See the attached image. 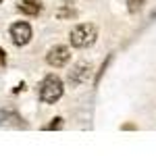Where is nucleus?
<instances>
[{"instance_id":"obj_1","label":"nucleus","mask_w":156,"mask_h":156,"mask_svg":"<svg viewBox=\"0 0 156 156\" xmlns=\"http://www.w3.org/2000/svg\"><path fill=\"white\" fill-rule=\"evenodd\" d=\"M96 40H98V29H96V25H92V23L75 25L71 29V34H69V42L75 48H90V46L96 44Z\"/></svg>"},{"instance_id":"obj_2","label":"nucleus","mask_w":156,"mask_h":156,"mask_svg":"<svg viewBox=\"0 0 156 156\" xmlns=\"http://www.w3.org/2000/svg\"><path fill=\"white\" fill-rule=\"evenodd\" d=\"M62 92H65V85L60 81L58 75H46L42 79V83L37 87V94H40V100L46 102V104H54L62 98Z\"/></svg>"},{"instance_id":"obj_3","label":"nucleus","mask_w":156,"mask_h":156,"mask_svg":"<svg viewBox=\"0 0 156 156\" xmlns=\"http://www.w3.org/2000/svg\"><path fill=\"white\" fill-rule=\"evenodd\" d=\"M34 37V31H31V25L25 23V21H17V23L11 25V40L15 46H27Z\"/></svg>"},{"instance_id":"obj_4","label":"nucleus","mask_w":156,"mask_h":156,"mask_svg":"<svg viewBox=\"0 0 156 156\" xmlns=\"http://www.w3.org/2000/svg\"><path fill=\"white\" fill-rule=\"evenodd\" d=\"M69 60H71V50L67 46H52L48 50V54H46V62L50 67H54V69L65 67Z\"/></svg>"},{"instance_id":"obj_5","label":"nucleus","mask_w":156,"mask_h":156,"mask_svg":"<svg viewBox=\"0 0 156 156\" xmlns=\"http://www.w3.org/2000/svg\"><path fill=\"white\" fill-rule=\"evenodd\" d=\"M92 77V65L90 62H79V65H75L71 71H69V83L73 87H77V85H83L87 83V79Z\"/></svg>"},{"instance_id":"obj_6","label":"nucleus","mask_w":156,"mask_h":156,"mask_svg":"<svg viewBox=\"0 0 156 156\" xmlns=\"http://www.w3.org/2000/svg\"><path fill=\"white\" fill-rule=\"evenodd\" d=\"M17 11L27 17H37L42 12V2L40 0H17Z\"/></svg>"},{"instance_id":"obj_7","label":"nucleus","mask_w":156,"mask_h":156,"mask_svg":"<svg viewBox=\"0 0 156 156\" xmlns=\"http://www.w3.org/2000/svg\"><path fill=\"white\" fill-rule=\"evenodd\" d=\"M2 125H21V117L15 110L4 108V110H0V127Z\"/></svg>"},{"instance_id":"obj_8","label":"nucleus","mask_w":156,"mask_h":156,"mask_svg":"<svg viewBox=\"0 0 156 156\" xmlns=\"http://www.w3.org/2000/svg\"><path fill=\"white\" fill-rule=\"evenodd\" d=\"M60 127H62V119H60V117H56V119L52 121L50 125H46V131H52V129H60Z\"/></svg>"},{"instance_id":"obj_9","label":"nucleus","mask_w":156,"mask_h":156,"mask_svg":"<svg viewBox=\"0 0 156 156\" xmlns=\"http://www.w3.org/2000/svg\"><path fill=\"white\" fill-rule=\"evenodd\" d=\"M142 4H144V0H129V11H131V12L140 11V9H142Z\"/></svg>"},{"instance_id":"obj_10","label":"nucleus","mask_w":156,"mask_h":156,"mask_svg":"<svg viewBox=\"0 0 156 156\" xmlns=\"http://www.w3.org/2000/svg\"><path fill=\"white\" fill-rule=\"evenodd\" d=\"M4 62H6V52L0 48V65H4Z\"/></svg>"},{"instance_id":"obj_11","label":"nucleus","mask_w":156,"mask_h":156,"mask_svg":"<svg viewBox=\"0 0 156 156\" xmlns=\"http://www.w3.org/2000/svg\"><path fill=\"white\" fill-rule=\"evenodd\" d=\"M0 2H2V0H0Z\"/></svg>"}]
</instances>
